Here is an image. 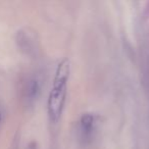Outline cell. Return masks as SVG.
Returning <instances> with one entry per match:
<instances>
[{
    "instance_id": "obj_1",
    "label": "cell",
    "mask_w": 149,
    "mask_h": 149,
    "mask_svg": "<svg viewBox=\"0 0 149 149\" xmlns=\"http://www.w3.org/2000/svg\"><path fill=\"white\" fill-rule=\"evenodd\" d=\"M70 65L68 59L64 58L57 65L53 80V86L47 100V111L52 124H57L61 118L66 99V88L70 77Z\"/></svg>"
},
{
    "instance_id": "obj_4",
    "label": "cell",
    "mask_w": 149,
    "mask_h": 149,
    "mask_svg": "<svg viewBox=\"0 0 149 149\" xmlns=\"http://www.w3.org/2000/svg\"><path fill=\"white\" fill-rule=\"evenodd\" d=\"M97 128V120L94 114L92 113H84L80 118L79 124V131L81 138L85 142L90 141L93 137Z\"/></svg>"
},
{
    "instance_id": "obj_5",
    "label": "cell",
    "mask_w": 149,
    "mask_h": 149,
    "mask_svg": "<svg viewBox=\"0 0 149 149\" xmlns=\"http://www.w3.org/2000/svg\"><path fill=\"white\" fill-rule=\"evenodd\" d=\"M11 149H17V140H15V142H13V147H11Z\"/></svg>"
},
{
    "instance_id": "obj_6",
    "label": "cell",
    "mask_w": 149,
    "mask_h": 149,
    "mask_svg": "<svg viewBox=\"0 0 149 149\" xmlns=\"http://www.w3.org/2000/svg\"><path fill=\"white\" fill-rule=\"evenodd\" d=\"M0 120H1V113H0Z\"/></svg>"
},
{
    "instance_id": "obj_2",
    "label": "cell",
    "mask_w": 149,
    "mask_h": 149,
    "mask_svg": "<svg viewBox=\"0 0 149 149\" xmlns=\"http://www.w3.org/2000/svg\"><path fill=\"white\" fill-rule=\"evenodd\" d=\"M17 44L25 54L36 56L38 51V42L36 35L30 29H22L17 33Z\"/></svg>"
},
{
    "instance_id": "obj_3",
    "label": "cell",
    "mask_w": 149,
    "mask_h": 149,
    "mask_svg": "<svg viewBox=\"0 0 149 149\" xmlns=\"http://www.w3.org/2000/svg\"><path fill=\"white\" fill-rule=\"evenodd\" d=\"M40 94L39 80L35 77H30L25 80L22 87V98L27 106H31L35 103Z\"/></svg>"
}]
</instances>
